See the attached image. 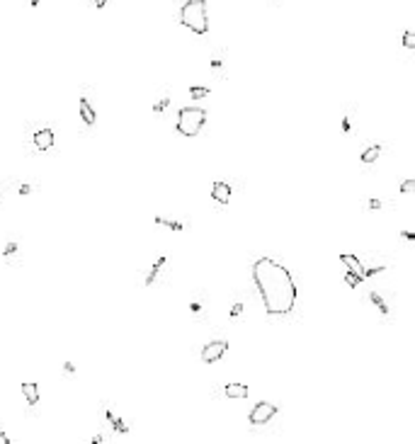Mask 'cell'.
<instances>
[{"label": "cell", "mask_w": 415, "mask_h": 444, "mask_svg": "<svg viewBox=\"0 0 415 444\" xmlns=\"http://www.w3.org/2000/svg\"><path fill=\"white\" fill-rule=\"evenodd\" d=\"M253 282L258 287L262 306L269 315H286L296 306V282L292 272L272 258H260L253 265Z\"/></svg>", "instance_id": "obj_1"}, {"label": "cell", "mask_w": 415, "mask_h": 444, "mask_svg": "<svg viewBox=\"0 0 415 444\" xmlns=\"http://www.w3.org/2000/svg\"><path fill=\"white\" fill-rule=\"evenodd\" d=\"M180 22L194 34L209 32V17H206V0H187L180 10Z\"/></svg>", "instance_id": "obj_2"}, {"label": "cell", "mask_w": 415, "mask_h": 444, "mask_svg": "<svg viewBox=\"0 0 415 444\" xmlns=\"http://www.w3.org/2000/svg\"><path fill=\"white\" fill-rule=\"evenodd\" d=\"M206 124V110L202 107H182L180 114H177V131L182 136H197L199 131L204 129Z\"/></svg>", "instance_id": "obj_3"}, {"label": "cell", "mask_w": 415, "mask_h": 444, "mask_svg": "<svg viewBox=\"0 0 415 444\" xmlns=\"http://www.w3.org/2000/svg\"><path fill=\"white\" fill-rule=\"evenodd\" d=\"M277 417V406L275 403H267V400H262V403H258V406L250 410V425H267L269 420H275Z\"/></svg>", "instance_id": "obj_4"}, {"label": "cell", "mask_w": 415, "mask_h": 444, "mask_svg": "<svg viewBox=\"0 0 415 444\" xmlns=\"http://www.w3.org/2000/svg\"><path fill=\"white\" fill-rule=\"evenodd\" d=\"M229 350V343L226 340H212L202 347V362L204 364H214V362H221V357Z\"/></svg>", "instance_id": "obj_5"}, {"label": "cell", "mask_w": 415, "mask_h": 444, "mask_svg": "<svg viewBox=\"0 0 415 444\" xmlns=\"http://www.w3.org/2000/svg\"><path fill=\"white\" fill-rule=\"evenodd\" d=\"M51 146H54V131L51 129L34 131V148H37V151H49Z\"/></svg>", "instance_id": "obj_6"}, {"label": "cell", "mask_w": 415, "mask_h": 444, "mask_svg": "<svg viewBox=\"0 0 415 444\" xmlns=\"http://www.w3.org/2000/svg\"><path fill=\"white\" fill-rule=\"evenodd\" d=\"M212 197L219 204H229V199H231V185H229V182H214Z\"/></svg>", "instance_id": "obj_7"}, {"label": "cell", "mask_w": 415, "mask_h": 444, "mask_svg": "<svg viewBox=\"0 0 415 444\" xmlns=\"http://www.w3.org/2000/svg\"><path fill=\"white\" fill-rule=\"evenodd\" d=\"M223 393H226V398H231V400H240V398L248 396V386H245V384H226V386H223Z\"/></svg>", "instance_id": "obj_8"}, {"label": "cell", "mask_w": 415, "mask_h": 444, "mask_svg": "<svg viewBox=\"0 0 415 444\" xmlns=\"http://www.w3.org/2000/svg\"><path fill=\"white\" fill-rule=\"evenodd\" d=\"M80 117H83V121L88 124V126H92L95 121H97V114H95V110H92V104L88 97H80Z\"/></svg>", "instance_id": "obj_9"}, {"label": "cell", "mask_w": 415, "mask_h": 444, "mask_svg": "<svg viewBox=\"0 0 415 444\" xmlns=\"http://www.w3.org/2000/svg\"><path fill=\"white\" fill-rule=\"evenodd\" d=\"M22 393H25L29 406H37L39 403V386L34 381H25V384H22Z\"/></svg>", "instance_id": "obj_10"}, {"label": "cell", "mask_w": 415, "mask_h": 444, "mask_svg": "<svg viewBox=\"0 0 415 444\" xmlns=\"http://www.w3.org/2000/svg\"><path fill=\"white\" fill-rule=\"evenodd\" d=\"M340 262H342V265H347V267H350V272H355V274L364 277V265L360 262V258H355V255H340Z\"/></svg>", "instance_id": "obj_11"}, {"label": "cell", "mask_w": 415, "mask_h": 444, "mask_svg": "<svg viewBox=\"0 0 415 444\" xmlns=\"http://www.w3.org/2000/svg\"><path fill=\"white\" fill-rule=\"evenodd\" d=\"M105 415H107V420H110V425L114 427L117 432H127V430H129V427H127V422H124V420H121V417L117 415L114 410H110V408H107V410H105Z\"/></svg>", "instance_id": "obj_12"}, {"label": "cell", "mask_w": 415, "mask_h": 444, "mask_svg": "<svg viewBox=\"0 0 415 444\" xmlns=\"http://www.w3.org/2000/svg\"><path fill=\"white\" fill-rule=\"evenodd\" d=\"M163 265H165V258L156 260V265H153V269H151V274L146 277V284H156L158 279H160V274H163Z\"/></svg>", "instance_id": "obj_13"}, {"label": "cell", "mask_w": 415, "mask_h": 444, "mask_svg": "<svg viewBox=\"0 0 415 444\" xmlns=\"http://www.w3.org/2000/svg\"><path fill=\"white\" fill-rule=\"evenodd\" d=\"M381 156V148L379 146H369L367 151H364V153H362V163H374V160H377V158Z\"/></svg>", "instance_id": "obj_14"}, {"label": "cell", "mask_w": 415, "mask_h": 444, "mask_svg": "<svg viewBox=\"0 0 415 444\" xmlns=\"http://www.w3.org/2000/svg\"><path fill=\"white\" fill-rule=\"evenodd\" d=\"M156 223H160V226H168V228H173V231H182V228H184L180 221H168V219H160V216L156 219Z\"/></svg>", "instance_id": "obj_15"}, {"label": "cell", "mask_w": 415, "mask_h": 444, "mask_svg": "<svg viewBox=\"0 0 415 444\" xmlns=\"http://www.w3.org/2000/svg\"><path fill=\"white\" fill-rule=\"evenodd\" d=\"M190 95H192L194 100H199V97H206V95H209V90H206V88H202V85H192V88H190Z\"/></svg>", "instance_id": "obj_16"}, {"label": "cell", "mask_w": 415, "mask_h": 444, "mask_svg": "<svg viewBox=\"0 0 415 444\" xmlns=\"http://www.w3.org/2000/svg\"><path fill=\"white\" fill-rule=\"evenodd\" d=\"M403 47H406V49H415V34H413V32H406V34H403Z\"/></svg>", "instance_id": "obj_17"}, {"label": "cell", "mask_w": 415, "mask_h": 444, "mask_svg": "<svg viewBox=\"0 0 415 444\" xmlns=\"http://www.w3.org/2000/svg\"><path fill=\"white\" fill-rule=\"evenodd\" d=\"M401 192H403V195H413L415 192V180H406V182L401 185Z\"/></svg>", "instance_id": "obj_18"}, {"label": "cell", "mask_w": 415, "mask_h": 444, "mask_svg": "<svg viewBox=\"0 0 415 444\" xmlns=\"http://www.w3.org/2000/svg\"><path fill=\"white\" fill-rule=\"evenodd\" d=\"M352 126H355V121H352L350 117H345V119H342V131H345V134H352Z\"/></svg>", "instance_id": "obj_19"}, {"label": "cell", "mask_w": 415, "mask_h": 444, "mask_svg": "<svg viewBox=\"0 0 415 444\" xmlns=\"http://www.w3.org/2000/svg\"><path fill=\"white\" fill-rule=\"evenodd\" d=\"M92 3H95V8H97V10H102L107 3H110V0H92Z\"/></svg>", "instance_id": "obj_20"}, {"label": "cell", "mask_w": 415, "mask_h": 444, "mask_svg": "<svg viewBox=\"0 0 415 444\" xmlns=\"http://www.w3.org/2000/svg\"><path fill=\"white\" fill-rule=\"evenodd\" d=\"M10 439H8V435H5V432H0V444H8Z\"/></svg>", "instance_id": "obj_21"}, {"label": "cell", "mask_w": 415, "mask_h": 444, "mask_svg": "<svg viewBox=\"0 0 415 444\" xmlns=\"http://www.w3.org/2000/svg\"><path fill=\"white\" fill-rule=\"evenodd\" d=\"M29 5H39V0H29Z\"/></svg>", "instance_id": "obj_22"}]
</instances>
